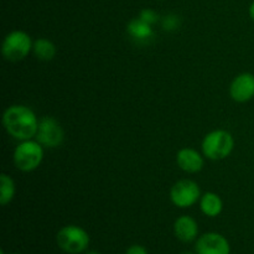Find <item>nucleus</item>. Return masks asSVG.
<instances>
[{"instance_id": "nucleus-16", "label": "nucleus", "mask_w": 254, "mask_h": 254, "mask_svg": "<svg viewBox=\"0 0 254 254\" xmlns=\"http://www.w3.org/2000/svg\"><path fill=\"white\" fill-rule=\"evenodd\" d=\"M161 24H163L164 30H166V31H174L180 25V20H179V16H176V15L170 14L164 17Z\"/></svg>"}, {"instance_id": "nucleus-14", "label": "nucleus", "mask_w": 254, "mask_h": 254, "mask_svg": "<svg viewBox=\"0 0 254 254\" xmlns=\"http://www.w3.org/2000/svg\"><path fill=\"white\" fill-rule=\"evenodd\" d=\"M32 52L40 61H51L56 56V46L49 39L40 37L34 41Z\"/></svg>"}, {"instance_id": "nucleus-20", "label": "nucleus", "mask_w": 254, "mask_h": 254, "mask_svg": "<svg viewBox=\"0 0 254 254\" xmlns=\"http://www.w3.org/2000/svg\"><path fill=\"white\" fill-rule=\"evenodd\" d=\"M84 254H102V253H99L98 251H87Z\"/></svg>"}, {"instance_id": "nucleus-12", "label": "nucleus", "mask_w": 254, "mask_h": 254, "mask_svg": "<svg viewBox=\"0 0 254 254\" xmlns=\"http://www.w3.org/2000/svg\"><path fill=\"white\" fill-rule=\"evenodd\" d=\"M127 32L131 39L136 40L139 42L149 41L154 37L153 25L143 21L140 17H134L127 25Z\"/></svg>"}, {"instance_id": "nucleus-6", "label": "nucleus", "mask_w": 254, "mask_h": 254, "mask_svg": "<svg viewBox=\"0 0 254 254\" xmlns=\"http://www.w3.org/2000/svg\"><path fill=\"white\" fill-rule=\"evenodd\" d=\"M35 139L44 148L54 149L62 145L64 140V131L61 124L54 117L45 116L39 121Z\"/></svg>"}, {"instance_id": "nucleus-3", "label": "nucleus", "mask_w": 254, "mask_h": 254, "mask_svg": "<svg viewBox=\"0 0 254 254\" xmlns=\"http://www.w3.org/2000/svg\"><path fill=\"white\" fill-rule=\"evenodd\" d=\"M56 243L62 252L82 254L88 251L91 237L84 228L77 225H67L57 232Z\"/></svg>"}, {"instance_id": "nucleus-21", "label": "nucleus", "mask_w": 254, "mask_h": 254, "mask_svg": "<svg viewBox=\"0 0 254 254\" xmlns=\"http://www.w3.org/2000/svg\"><path fill=\"white\" fill-rule=\"evenodd\" d=\"M181 254H196V253H192V252H184V253H181Z\"/></svg>"}, {"instance_id": "nucleus-11", "label": "nucleus", "mask_w": 254, "mask_h": 254, "mask_svg": "<svg viewBox=\"0 0 254 254\" xmlns=\"http://www.w3.org/2000/svg\"><path fill=\"white\" fill-rule=\"evenodd\" d=\"M174 235L180 242L191 243L198 238V225L195 218L184 215L174 223Z\"/></svg>"}, {"instance_id": "nucleus-1", "label": "nucleus", "mask_w": 254, "mask_h": 254, "mask_svg": "<svg viewBox=\"0 0 254 254\" xmlns=\"http://www.w3.org/2000/svg\"><path fill=\"white\" fill-rule=\"evenodd\" d=\"M39 121L34 111L22 104L10 106L2 114V124L6 133L20 141L35 138Z\"/></svg>"}, {"instance_id": "nucleus-4", "label": "nucleus", "mask_w": 254, "mask_h": 254, "mask_svg": "<svg viewBox=\"0 0 254 254\" xmlns=\"http://www.w3.org/2000/svg\"><path fill=\"white\" fill-rule=\"evenodd\" d=\"M14 164L16 169L24 173L34 171L44 160V146L36 139L20 141L14 150Z\"/></svg>"}, {"instance_id": "nucleus-15", "label": "nucleus", "mask_w": 254, "mask_h": 254, "mask_svg": "<svg viewBox=\"0 0 254 254\" xmlns=\"http://www.w3.org/2000/svg\"><path fill=\"white\" fill-rule=\"evenodd\" d=\"M16 193L15 183L7 174L0 175V205L6 206L11 202Z\"/></svg>"}, {"instance_id": "nucleus-10", "label": "nucleus", "mask_w": 254, "mask_h": 254, "mask_svg": "<svg viewBox=\"0 0 254 254\" xmlns=\"http://www.w3.org/2000/svg\"><path fill=\"white\" fill-rule=\"evenodd\" d=\"M176 164L183 171L196 174L202 170L205 165L203 156L192 148H183L176 154Z\"/></svg>"}, {"instance_id": "nucleus-2", "label": "nucleus", "mask_w": 254, "mask_h": 254, "mask_svg": "<svg viewBox=\"0 0 254 254\" xmlns=\"http://www.w3.org/2000/svg\"><path fill=\"white\" fill-rule=\"evenodd\" d=\"M235 148V139L232 134L223 129H217L206 134L201 149L203 156L210 160H223L228 158Z\"/></svg>"}, {"instance_id": "nucleus-8", "label": "nucleus", "mask_w": 254, "mask_h": 254, "mask_svg": "<svg viewBox=\"0 0 254 254\" xmlns=\"http://www.w3.org/2000/svg\"><path fill=\"white\" fill-rule=\"evenodd\" d=\"M196 254H231L227 238L217 232H207L195 241Z\"/></svg>"}, {"instance_id": "nucleus-19", "label": "nucleus", "mask_w": 254, "mask_h": 254, "mask_svg": "<svg viewBox=\"0 0 254 254\" xmlns=\"http://www.w3.org/2000/svg\"><path fill=\"white\" fill-rule=\"evenodd\" d=\"M248 14H250L251 19H252L254 21V0L252 1V4H251L250 9H248Z\"/></svg>"}, {"instance_id": "nucleus-7", "label": "nucleus", "mask_w": 254, "mask_h": 254, "mask_svg": "<svg viewBox=\"0 0 254 254\" xmlns=\"http://www.w3.org/2000/svg\"><path fill=\"white\" fill-rule=\"evenodd\" d=\"M201 190L197 184L189 179L179 180L170 190V200L176 207L189 208L198 202L201 198Z\"/></svg>"}, {"instance_id": "nucleus-5", "label": "nucleus", "mask_w": 254, "mask_h": 254, "mask_svg": "<svg viewBox=\"0 0 254 254\" xmlns=\"http://www.w3.org/2000/svg\"><path fill=\"white\" fill-rule=\"evenodd\" d=\"M32 47L34 42L27 32L22 30H14L5 36L1 45V54L6 61H22L29 56Z\"/></svg>"}, {"instance_id": "nucleus-13", "label": "nucleus", "mask_w": 254, "mask_h": 254, "mask_svg": "<svg viewBox=\"0 0 254 254\" xmlns=\"http://www.w3.org/2000/svg\"><path fill=\"white\" fill-rule=\"evenodd\" d=\"M200 210L207 217H217L222 213L223 201L217 193L206 192L200 198Z\"/></svg>"}, {"instance_id": "nucleus-17", "label": "nucleus", "mask_w": 254, "mask_h": 254, "mask_svg": "<svg viewBox=\"0 0 254 254\" xmlns=\"http://www.w3.org/2000/svg\"><path fill=\"white\" fill-rule=\"evenodd\" d=\"M139 17H140L143 21L148 22V24L154 25L159 21V15L156 14V11H154L153 9H143L139 14Z\"/></svg>"}, {"instance_id": "nucleus-18", "label": "nucleus", "mask_w": 254, "mask_h": 254, "mask_svg": "<svg viewBox=\"0 0 254 254\" xmlns=\"http://www.w3.org/2000/svg\"><path fill=\"white\" fill-rule=\"evenodd\" d=\"M126 254H149V252L144 246L133 245L126 251Z\"/></svg>"}, {"instance_id": "nucleus-22", "label": "nucleus", "mask_w": 254, "mask_h": 254, "mask_svg": "<svg viewBox=\"0 0 254 254\" xmlns=\"http://www.w3.org/2000/svg\"><path fill=\"white\" fill-rule=\"evenodd\" d=\"M9 254H21V253H9Z\"/></svg>"}, {"instance_id": "nucleus-9", "label": "nucleus", "mask_w": 254, "mask_h": 254, "mask_svg": "<svg viewBox=\"0 0 254 254\" xmlns=\"http://www.w3.org/2000/svg\"><path fill=\"white\" fill-rule=\"evenodd\" d=\"M231 98L238 103H246L254 98V74L245 72L233 78L230 86Z\"/></svg>"}]
</instances>
